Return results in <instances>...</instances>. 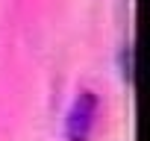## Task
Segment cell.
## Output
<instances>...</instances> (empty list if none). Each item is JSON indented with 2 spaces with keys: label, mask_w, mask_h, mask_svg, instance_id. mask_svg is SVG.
<instances>
[{
  "label": "cell",
  "mask_w": 150,
  "mask_h": 141,
  "mask_svg": "<svg viewBox=\"0 0 150 141\" xmlns=\"http://www.w3.org/2000/svg\"><path fill=\"white\" fill-rule=\"evenodd\" d=\"M94 115H97V97L91 91H83L77 100H74L68 121H65V132L71 141H88L91 126H94Z\"/></svg>",
  "instance_id": "6da1fadb"
}]
</instances>
